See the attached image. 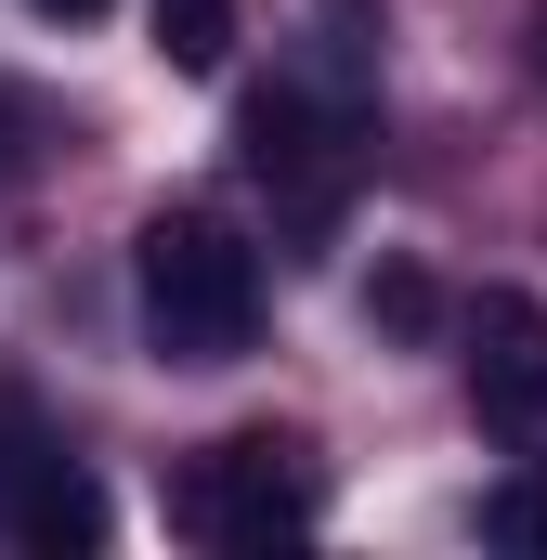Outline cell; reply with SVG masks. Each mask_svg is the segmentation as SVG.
<instances>
[{"instance_id":"6da1fadb","label":"cell","mask_w":547,"mask_h":560,"mask_svg":"<svg viewBox=\"0 0 547 560\" xmlns=\"http://www.w3.org/2000/svg\"><path fill=\"white\" fill-rule=\"evenodd\" d=\"M143 339H156V365H235L261 339V248L209 209H156L143 222Z\"/></svg>"},{"instance_id":"7a4b0ae2","label":"cell","mask_w":547,"mask_h":560,"mask_svg":"<svg viewBox=\"0 0 547 560\" xmlns=\"http://www.w3.org/2000/svg\"><path fill=\"white\" fill-rule=\"evenodd\" d=\"M235 156H248V183L274 196V222L300 248L339 235V209H352V118H326L300 79H274V92H248V118H235Z\"/></svg>"},{"instance_id":"3957f363","label":"cell","mask_w":547,"mask_h":560,"mask_svg":"<svg viewBox=\"0 0 547 560\" xmlns=\"http://www.w3.org/2000/svg\"><path fill=\"white\" fill-rule=\"evenodd\" d=\"M313 522H326V482H313V456L274 443V430L209 443L196 482H183V535H196V548H287V535H313Z\"/></svg>"},{"instance_id":"277c9868","label":"cell","mask_w":547,"mask_h":560,"mask_svg":"<svg viewBox=\"0 0 547 560\" xmlns=\"http://www.w3.org/2000/svg\"><path fill=\"white\" fill-rule=\"evenodd\" d=\"M469 405H482V430H509L522 456L547 443V313L535 300H482L469 313Z\"/></svg>"},{"instance_id":"5b68a950","label":"cell","mask_w":547,"mask_h":560,"mask_svg":"<svg viewBox=\"0 0 547 560\" xmlns=\"http://www.w3.org/2000/svg\"><path fill=\"white\" fill-rule=\"evenodd\" d=\"M13 535H26V548H105V482H92L79 456H39V469L13 482Z\"/></svg>"},{"instance_id":"8992f818","label":"cell","mask_w":547,"mask_h":560,"mask_svg":"<svg viewBox=\"0 0 547 560\" xmlns=\"http://www.w3.org/2000/svg\"><path fill=\"white\" fill-rule=\"evenodd\" d=\"M53 143H66V105H53L39 79L0 66V196H26V183L53 170Z\"/></svg>"},{"instance_id":"52a82bcc","label":"cell","mask_w":547,"mask_h":560,"mask_svg":"<svg viewBox=\"0 0 547 560\" xmlns=\"http://www.w3.org/2000/svg\"><path fill=\"white\" fill-rule=\"evenodd\" d=\"M156 52H170L183 79H222V52H235V0H156Z\"/></svg>"},{"instance_id":"ba28073f","label":"cell","mask_w":547,"mask_h":560,"mask_svg":"<svg viewBox=\"0 0 547 560\" xmlns=\"http://www.w3.org/2000/svg\"><path fill=\"white\" fill-rule=\"evenodd\" d=\"M482 535H496V548H522V560H547V443L496 482V495H482Z\"/></svg>"},{"instance_id":"9c48e42d","label":"cell","mask_w":547,"mask_h":560,"mask_svg":"<svg viewBox=\"0 0 547 560\" xmlns=\"http://www.w3.org/2000/svg\"><path fill=\"white\" fill-rule=\"evenodd\" d=\"M365 313H392V326H430V287H417V275H379V287H365Z\"/></svg>"},{"instance_id":"30bf717a","label":"cell","mask_w":547,"mask_h":560,"mask_svg":"<svg viewBox=\"0 0 547 560\" xmlns=\"http://www.w3.org/2000/svg\"><path fill=\"white\" fill-rule=\"evenodd\" d=\"M39 13H66V26H92V13H105V0H39Z\"/></svg>"}]
</instances>
